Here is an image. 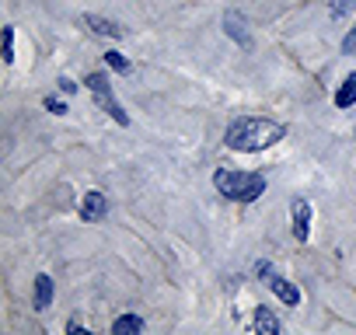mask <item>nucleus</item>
I'll return each mask as SVG.
<instances>
[{
  "mask_svg": "<svg viewBox=\"0 0 356 335\" xmlns=\"http://www.w3.org/2000/svg\"><path fill=\"white\" fill-rule=\"evenodd\" d=\"M283 136H286V126H280L273 119H238L227 129V147L231 150H241V154H252V150L273 147Z\"/></svg>",
  "mask_w": 356,
  "mask_h": 335,
  "instance_id": "nucleus-1",
  "label": "nucleus"
},
{
  "mask_svg": "<svg viewBox=\"0 0 356 335\" xmlns=\"http://www.w3.org/2000/svg\"><path fill=\"white\" fill-rule=\"evenodd\" d=\"M213 186L224 193V196H231V199H241V203H252V199H259L262 196V189H266V179L262 175H241V172H220L213 175Z\"/></svg>",
  "mask_w": 356,
  "mask_h": 335,
  "instance_id": "nucleus-2",
  "label": "nucleus"
},
{
  "mask_svg": "<svg viewBox=\"0 0 356 335\" xmlns=\"http://www.w3.org/2000/svg\"><path fill=\"white\" fill-rule=\"evenodd\" d=\"M88 88H91V91L98 95L102 108H105V112H108V115H112V119H115L119 126H126V122H129V115H126V112H122V105H119V101L112 98V91H108V81H105L102 74H91V77H88Z\"/></svg>",
  "mask_w": 356,
  "mask_h": 335,
  "instance_id": "nucleus-3",
  "label": "nucleus"
},
{
  "mask_svg": "<svg viewBox=\"0 0 356 335\" xmlns=\"http://www.w3.org/2000/svg\"><path fill=\"white\" fill-rule=\"evenodd\" d=\"M224 32H227L238 46H245V49L252 46V32H248V25H245V18H241L238 11H227V15H224Z\"/></svg>",
  "mask_w": 356,
  "mask_h": 335,
  "instance_id": "nucleus-4",
  "label": "nucleus"
},
{
  "mask_svg": "<svg viewBox=\"0 0 356 335\" xmlns=\"http://www.w3.org/2000/svg\"><path fill=\"white\" fill-rule=\"evenodd\" d=\"M105 213H108V199H105L102 193H88V196H84V206H81L84 224H95V220H102Z\"/></svg>",
  "mask_w": 356,
  "mask_h": 335,
  "instance_id": "nucleus-5",
  "label": "nucleus"
},
{
  "mask_svg": "<svg viewBox=\"0 0 356 335\" xmlns=\"http://www.w3.org/2000/svg\"><path fill=\"white\" fill-rule=\"evenodd\" d=\"M307 231H311V206L304 199L293 203V234L297 241H307Z\"/></svg>",
  "mask_w": 356,
  "mask_h": 335,
  "instance_id": "nucleus-6",
  "label": "nucleus"
},
{
  "mask_svg": "<svg viewBox=\"0 0 356 335\" xmlns=\"http://www.w3.org/2000/svg\"><path fill=\"white\" fill-rule=\"evenodd\" d=\"M255 332H262V335H280L283 325H280V318H276L269 307H259V311H255Z\"/></svg>",
  "mask_w": 356,
  "mask_h": 335,
  "instance_id": "nucleus-7",
  "label": "nucleus"
},
{
  "mask_svg": "<svg viewBox=\"0 0 356 335\" xmlns=\"http://www.w3.org/2000/svg\"><path fill=\"white\" fill-rule=\"evenodd\" d=\"M91 32H98V35H112V39H122V28L115 25V22H105V18H98V15H84L81 18Z\"/></svg>",
  "mask_w": 356,
  "mask_h": 335,
  "instance_id": "nucleus-8",
  "label": "nucleus"
},
{
  "mask_svg": "<svg viewBox=\"0 0 356 335\" xmlns=\"http://www.w3.org/2000/svg\"><path fill=\"white\" fill-rule=\"evenodd\" d=\"M269 286H273V293H276V297H280L283 304H290V307H293V304L300 300V290H297L293 283L280 279V276H273V279H269Z\"/></svg>",
  "mask_w": 356,
  "mask_h": 335,
  "instance_id": "nucleus-9",
  "label": "nucleus"
},
{
  "mask_svg": "<svg viewBox=\"0 0 356 335\" xmlns=\"http://www.w3.org/2000/svg\"><path fill=\"white\" fill-rule=\"evenodd\" d=\"M49 300H53V279L42 272V276H35V307H39V311H46V307H49Z\"/></svg>",
  "mask_w": 356,
  "mask_h": 335,
  "instance_id": "nucleus-10",
  "label": "nucleus"
},
{
  "mask_svg": "<svg viewBox=\"0 0 356 335\" xmlns=\"http://www.w3.org/2000/svg\"><path fill=\"white\" fill-rule=\"evenodd\" d=\"M129 332H143V318H136V314H122V318L112 325V335H129Z\"/></svg>",
  "mask_w": 356,
  "mask_h": 335,
  "instance_id": "nucleus-11",
  "label": "nucleus"
},
{
  "mask_svg": "<svg viewBox=\"0 0 356 335\" xmlns=\"http://www.w3.org/2000/svg\"><path fill=\"white\" fill-rule=\"evenodd\" d=\"M353 101H356V74H349L346 84L339 88V95H335V105H339V108H349Z\"/></svg>",
  "mask_w": 356,
  "mask_h": 335,
  "instance_id": "nucleus-12",
  "label": "nucleus"
},
{
  "mask_svg": "<svg viewBox=\"0 0 356 335\" xmlns=\"http://www.w3.org/2000/svg\"><path fill=\"white\" fill-rule=\"evenodd\" d=\"M15 60V28H4V63Z\"/></svg>",
  "mask_w": 356,
  "mask_h": 335,
  "instance_id": "nucleus-13",
  "label": "nucleus"
},
{
  "mask_svg": "<svg viewBox=\"0 0 356 335\" xmlns=\"http://www.w3.org/2000/svg\"><path fill=\"white\" fill-rule=\"evenodd\" d=\"M105 63H108L112 70H119V74H126V70H129L126 56H119V53H105Z\"/></svg>",
  "mask_w": 356,
  "mask_h": 335,
  "instance_id": "nucleus-14",
  "label": "nucleus"
},
{
  "mask_svg": "<svg viewBox=\"0 0 356 335\" xmlns=\"http://www.w3.org/2000/svg\"><path fill=\"white\" fill-rule=\"evenodd\" d=\"M353 8H356V0H332V15H335V18L349 15Z\"/></svg>",
  "mask_w": 356,
  "mask_h": 335,
  "instance_id": "nucleus-15",
  "label": "nucleus"
},
{
  "mask_svg": "<svg viewBox=\"0 0 356 335\" xmlns=\"http://www.w3.org/2000/svg\"><path fill=\"white\" fill-rule=\"evenodd\" d=\"M342 53H346V56H353V53H356V28L346 35V42H342Z\"/></svg>",
  "mask_w": 356,
  "mask_h": 335,
  "instance_id": "nucleus-16",
  "label": "nucleus"
},
{
  "mask_svg": "<svg viewBox=\"0 0 356 335\" xmlns=\"http://www.w3.org/2000/svg\"><path fill=\"white\" fill-rule=\"evenodd\" d=\"M46 108H49V112H56V115H60V112H67V105H63V101H56V98H46Z\"/></svg>",
  "mask_w": 356,
  "mask_h": 335,
  "instance_id": "nucleus-17",
  "label": "nucleus"
},
{
  "mask_svg": "<svg viewBox=\"0 0 356 335\" xmlns=\"http://www.w3.org/2000/svg\"><path fill=\"white\" fill-rule=\"evenodd\" d=\"M60 88H63V91H67V95H74V91H77V84H74V81H70V77H63V81H60Z\"/></svg>",
  "mask_w": 356,
  "mask_h": 335,
  "instance_id": "nucleus-18",
  "label": "nucleus"
}]
</instances>
